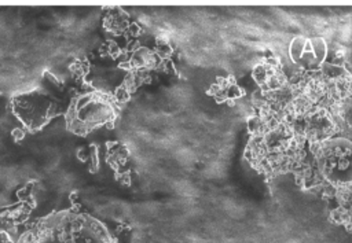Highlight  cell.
Listing matches in <instances>:
<instances>
[{"instance_id": "1", "label": "cell", "mask_w": 352, "mask_h": 243, "mask_svg": "<svg viewBox=\"0 0 352 243\" xmlns=\"http://www.w3.org/2000/svg\"><path fill=\"white\" fill-rule=\"evenodd\" d=\"M16 243H117V239L95 216L63 209L34 221Z\"/></svg>"}, {"instance_id": "3", "label": "cell", "mask_w": 352, "mask_h": 243, "mask_svg": "<svg viewBox=\"0 0 352 243\" xmlns=\"http://www.w3.org/2000/svg\"><path fill=\"white\" fill-rule=\"evenodd\" d=\"M253 77L256 82L263 89H276L283 85L285 82V74L279 65V62L274 58H265L263 59L253 71Z\"/></svg>"}, {"instance_id": "2", "label": "cell", "mask_w": 352, "mask_h": 243, "mask_svg": "<svg viewBox=\"0 0 352 243\" xmlns=\"http://www.w3.org/2000/svg\"><path fill=\"white\" fill-rule=\"evenodd\" d=\"M289 56L296 66L315 70L327 56V43L319 36H297L289 44Z\"/></svg>"}, {"instance_id": "4", "label": "cell", "mask_w": 352, "mask_h": 243, "mask_svg": "<svg viewBox=\"0 0 352 243\" xmlns=\"http://www.w3.org/2000/svg\"><path fill=\"white\" fill-rule=\"evenodd\" d=\"M346 60H348V70L352 74V14H351V30H349V44H348Z\"/></svg>"}]
</instances>
